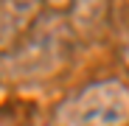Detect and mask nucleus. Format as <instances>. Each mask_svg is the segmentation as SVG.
Masks as SVG:
<instances>
[{
  "instance_id": "nucleus-1",
  "label": "nucleus",
  "mask_w": 129,
  "mask_h": 126,
  "mask_svg": "<svg viewBox=\"0 0 129 126\" xmlns=\"http://www.w3.org/2000/svg\"><path fill=\"white\" fill-rule=\"evenodd\" d=\"M70 56V36L62 17L48 14L39 17L28 28L25 39L14 45L6 56V67L11 76H45L62 67V62Z\"/></svg>"
},
{
  "instance_id": "nucleus-2",
  "label": "nucleus",
  "mask_w": 129,
  "mask_h": 126,
  "mask_svg": "<svg viewBox=\"0 0 129 126\" xmlns=\"http://www.w3.org/2000/svg\"><path fill=\"white\" fill-rule=\"evenodd\" d=\"M64 126H123L129 120V90L115 78L87 84L59 112Z\"/></svg>"
},
{
  "instance_id": "nucleus-5",
  "label": "nucleus",
  "mask_w": 129,
  "mask_h": 126,
  "mask_svg": "<svg viewBox=\"0 0 129 126\" xmlns=\"http://www.w3.org/2000/svg\"><path fill=\"white\" fill-rule=\"evenodd\" d=\"M45 3H51V6H68V3H73V0H45Z\"/></svg>"
},
{
  "instance_id": "nucleus-3",
  "label": "nucleus",
  "mask_w": 129,
  "mask_h": 126,
  "mask_svg": "<svg viewBox=\"0 0 129 126\" xmlns=\"http://www.w3.org/2000/svg\"><path fill=\"white\" fill-rule=\"evenodd\" d=\"M39 0H0V51H11L14 39L37 23Z\"/></svg>"
},
{
  "instance_id": "nucleus-4",
  "label": "nucleus",
  "mask_w": 129,
  "mask_h": 126,
  "mask_svg": "<svg viewBox=\"0 0 129 126\" xmlns=\"http://www.w3.org/2000/svg\"><path fill=\"white\" fill-rule=\"evenodd\" d=\"M110 0H73L70 3V28H76L84 36H93L107 20Z\"/></svg>"
}]
</instances>
